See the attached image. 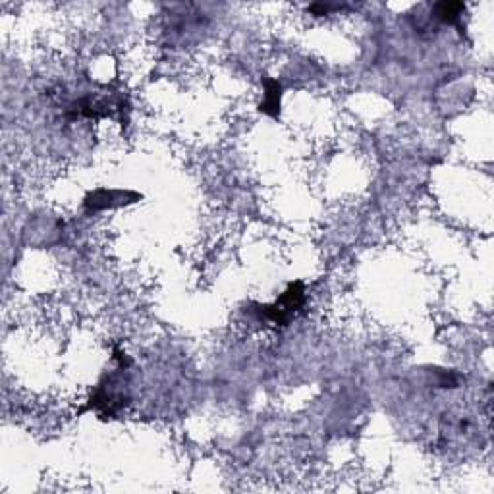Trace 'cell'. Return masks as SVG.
Instances as JSON below:
<instances>
[{"label":"cell","mask_w":494,"mask_h":494,"mask_svg":"<svg viewBox=\"0 0 494 494\" xmlns=\"http://www.w3.org/2000/svg\"><path fill=\"white\" fill-rule=\"evenodd\" d=\"M280 97H282V87L275 79H265V101L261 102V112L268 116L278 118L280 114Z\"/></svg>","instance_id":"cell-2"},{"label":"cell","mask_w":494,"mask_h":494,"mask_svg":"<svg viewBox=\"0 0 494 494\" xmlns=\"http://www.w3.org/2000/svg\"><path fill=\"white\" fill-rule=\"evenodd\" d=\"M303 305H305V286L303 282H293L272 305H257L255 313L259 318L270 321L278 327H286L302 311Z\"/></svg>","instance_id":"cell-1"},{"label":"cell","mask_w":494,"mask_h":494,"mask_svg":"<svg viewBox=\"0 0 494 494\" xmlns=\"http://www.w3.org/2000/svg\"><path fill=\"white\" fill-rule=\"evenodd\" d=\"M465 6L461 2H438L435 4V14L436 17L442 22V24H448V26H456L458 29H461V14H463Z\"/></svg>","instance_id":"cell-3"}]
</instances>
